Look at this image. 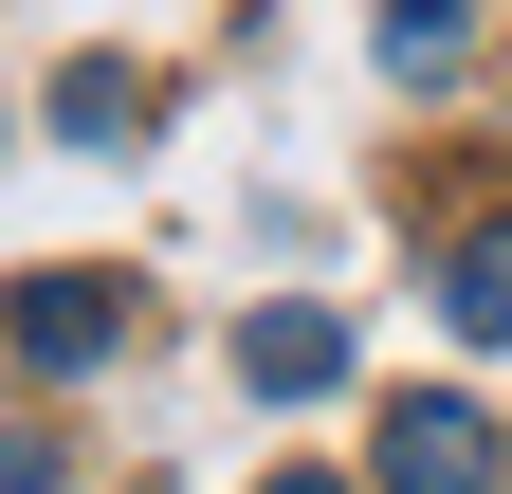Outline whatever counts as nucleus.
Instances as JSON below:
<instances>
[{
	"label": "nucleus",
	"instance_id": "nucleus-1",
	"mask_svg": "<svg viewBox=\"0 0 512 494\" xmlns=\"http://www.w3.org/2000/svg\"><path fill=\"white\" fill-rule=\"evenodd\" d=\"M366 476H384V494H494L512 440H494L476 403H384V458H366Z\"/></svg>",
	"mask_w": 512,
	"mask_h": 494
},
{
	"label": "nucleus",
	"instance_id": "nucleus-5",
	"mask_svg": "<svg viewBox=\"0 0 512 494\" xmlns=\"http://www.w3.org/2000/svg\"><path fill=\"white\" fill-rule=\"evenodd\" d=\"M439 330H476V348H512V220H476L458 257H439Z\"/></svg>",
	"mask_w": 512,
	"mask_h": 494
},
{
	"label": "nucleus",
	"instance_id": "nucleus-4",
	"mask_svg": "<svg viewBox=\"0 0 512 494\" xmlns=\"http://www.w3.org/2000/svg\"><path fill=\"white\" fill-rule=\"evenodd\" d=\"M37 110H55V129H74V147H128V129H147V110H165V92H147V74H128V55H74V74H55Z\"/></svg>",
	"mask_w": 512,
	"mask_h": 494
},
{
	"label": "nucleus",
	"instance_id": "nucleus-7",
	"mask_svg": "<svg viewBox=\"0 0 512 494\" xmlns=\"http://www.w3.org/2000/svg\"><path fill=\"white\" fill-rule=\"evenodd\" d=\"M256 494H348V476H256Z\"/></svg>",
	"mask_w": 512,
	"mask_h": 494
},
{
	"label": "nucleus",
	"instance_id": "nucleus-2",
	"mask_svg": "<svg viewBox=\"0 0 512 494\" xmlns=\"http://www.w3.org/2000/svg\"><path fill=\"white\" fill-rule=\"evenodd\" d=\"M238 385H256V403H330V385H348V312H311V293H275V312L238 330Z\"/></svg>",
	"mask_w": 512,
	"mask_h": 494
},
{
	"label": "nucleus",
	"instance_id": "nucleus-3",
	"mask_svg": "<svg viewBox=\"0 0 512 494\" xmlns=\"http://www.w3.org/2000/svg\"><path fill=\"white\" fill-rule=\"evenodd\" d=\"M110 330H128V293H110V275H37V293H19V366H92Z\"/></svg>",
	"mask_w": 512,
	"mask_h": 494
},
{
	"label": "nucleus",
	"instance_id": "nucleus-6",
	"mask_svg": "<svg viewBox=\"0 0 512 494\" xmlns=\"http://www.w3.org/2000/svg\"><path fill=\"white\" fill-rule=\"evenodd\" d=\"M458 37H476V0H384V19H366L384 74H458Z\"/></svg>",
	"mask_w": 512,
	"mask_h": 494
}]
</instances>
